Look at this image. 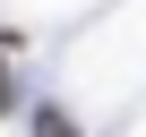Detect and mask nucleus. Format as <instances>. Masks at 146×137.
I'll return each mask as SVG.
<instances>
[{"instance_id":"1","label":"nucleus","mask_w":146,"mask_h":137,"mask_svg":"<svg viewBox=\"0 0 146 137\" xmlns=\"http://www.w3.org/2000/svg\"><path fill=\"white\" fill-rule=\"evenodd\" d=\"M35 137H78V128H69V111H35Z\"/></svg>"},{"instance_id":"2","label":"nucleus","mask_w":146,"mask_h":137,"mask_svg":"<svg viewBox=\"0 0 146 137\" xmlns=\"http://www.w3.org/2000/svg\"><path fill=\"white\" fill-rule=\"evenodd\" d=\"M0 103H17V86H9V68H0Z\"/></svg>"}]
</instances>
